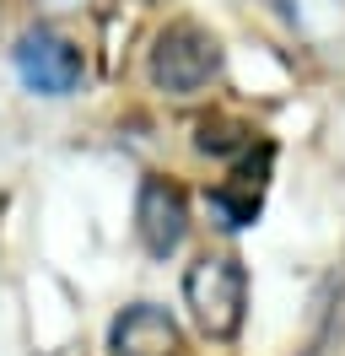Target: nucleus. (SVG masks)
<instances>
[{
    "label": "nucleus",
    "mask_w": 345,
    "mask_h": 356,
    "mask_svg": "<svg viewBox=\"0 0 345 356\" xmlns=\"http://www.w3.org/2000/svg\"><path fill=\"white\" fill-rule=\"evenodd\" d=\"M184 302L211 340H237L248 318V270L232 254H205L184 275Z\"/></svg>",
    "instance_id": "f257e3e1"
},
{
    "label": "nucleus",
    "mask_w": 345,
    "mask_h": 356,
    "mask_svg": "<svg viewBox=\"0 0 345 356\" xmlns=\"http://www.w3.org/2000/svg\"><path fill=\"white\" fill-rule=\"evenodd\" d=\"M146 76L157 92L168 97H194L205 92L221 76V44L200 22H168L151 44V60H146Z\"/></svg>",
    "instance_id": "f03ea898"
},
{
    "label": "nucleus",
    "mask_w": 345,
    "mask_h": 356,
    "mask_svg": "<svg viewBox=\"0 0 345 356\" xmlns=\"http://www.w3.org/2000/svg\"><path fill=\"white\" fill-rule=\"evenodd\" d=\"M17 76H22V87L38 92V97H70L86 76V60L65 33L33 27V33H22V44H17Z\"/></svg>",
    "instance_id": "7ed1b4c3"
},
{
    "label": "nucleus",
    "mask_w": 345,
    "mask_h": 356,
    "mask_svg": "<svg viewBox=\"0 0 345 356\" xmlns=\"http://www.w3.org/2000/svg\"><path fill=\"white\" fill-rule=\"evenodd\" d=\"M135 232H141V248L151 259L178 254L184 232H189V200H184V189L168 184V178H146L141 195H135Z\"/></svg>",
    "instance_id": "20e7f679"
},
{
    "label": "nucleus",
    "mask_w": 345,
    "mask_h": 356,
    "mask_svg": "<svg viewBox=\"0 0 345 356\" xmlns=\"http://www.w3.org/2000/svg\"><path fill=\"white\" fill-rule=\"evenodd\" d=\"M108 346L113 356H178L184 351V334H178V318L157 302H135L113 318L108 330Z\"/></svg>",
    "instance_id": "39448f33"
}]
</instances>
